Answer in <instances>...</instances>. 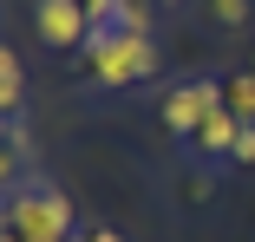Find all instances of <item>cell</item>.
Returning a JSON list of instances; mask_svg holds the SVG:
<instances>
[{
	"label": "cell",
	"mask_w": 255,
	"mask_h": 242,
	"mask_svg": "<svg viewBox=\"0 0 255 242\" xmlns=\"http://www.w3.org/2000/svg\"><path fill=\"white\" fill-rule=\"evenodd\" d=\"M7 236L20 242H72V197L53 177H20L7 190Z\"/></svg>",
	"instance_id": "obj_1"
},
{
	"label": "cell",
	"mask_w": 255,
	"mask_h": 242,
	"mask_svg": "<svg viewBox=\"0 0 255 242\" xmlns=\"http://www.w3.org/2000/svg\"><path fill=\"white\" fill-rule=\"evenodd\" d=\"M85 59H92V85L105 92H125V85H144L157 72V39L150 33H125V26H92L85 39Z\"/></svg>",
	"instance_id": "obj_2"
},
{
	"label": "cell",
	"mask_w": 255,
	"mask_h": 242,
	"mask_svg": "<svg viewBox=\"0 0 255 242\" xmlns=\"http://www.w3.org/2000/svg\"><path fill=\"white\" fill-rule=\"evenodd\" d=\"M216 105H229L216 79H183V85H170V92H164V105H157V112H164V131H177V137H190V144H196L203 118H210Z\"/></svg>",
	"instance_id": "obj_3"
},
{
	"label": "cell",
	"mask_w": 255,
	"mask_h": 242,
	"mask_svg": "<svg viewBox=\"0 0 255 242\" xmlns=\"http://www.w3.org/2000/svg\"><path fill=\"white\" fill-rule=\"evenodd\" d=\"M33 33L53 53H72L92 39V13H85V0H33Z\"/></svg>",
	"instance_id": "obj_4"
},
{
	"label": "cell",
	"mask_w": 255,
	"mask_h": 242,
	"mask_svg": "<svg viewBox=\"0 0 255 242\" xmlns=\"http://www.w3.org/2000/svg\"><path fill=\"white\" fill-rule=\"evenodd\" d=\"M236 137H242V118H236L229 105H216L210 118H203V131H196V151H210V157H229V151H236Z\"/></svg>",
	"instance_id": "obj_5"
},
{
	"label": "cell",
	"mask_w": 255,
	"mask_h": 242,
	"mask_svg": "<svg viewBox=\"0 0 255 242\" xmlns=\"http://www.w3.org/2000/svg\"><path fill=\"white\" fill-rule=\"evenodd\" d=\"M26 105V66H20V53H13V46H7V53H0V112H20Z\"/></svg>",
	"instance_id": "obj_6"
},
{
	"label": "cell",
	"mask_w": 255,
	"mask_h": 242,
	"mask_svg": "<svg viewBox=\"0 0 255 242\" xmlns=\"http://www.w3.org/2000/svg\"><path fill=\"white\" fill-rule=\"evenodd\" d=\"M26 157H33V137H26L20 112H13V118H7V177H13V183L26 177Z\"/></svg>",
	"instance_id": "obj_7"
},
{
	"label": "cell",
	"mask_w": 255,
	"mask_h": 242,
	"mask_svg": "<svg viewBox=\"0 0 255 242\" xmlns=\"http://www.w3.org/2000/svg\"><path fill=\"white\" fill-rule=\"evenodd\" d=\"M112 26H125V33H150V26H157V0H118Z\"/></svg>",
	"instance_id": "obj_8"
},
{
	"label": "cell",
	"mask_w": 255,
	"mask_h": 242,
	"mask_svg": "<svg viewBox=\"0 0 255 242\" xmlns=\"http://www.w3.org/2000/svg\"><path fill=\"white\" fill-rule=\"evenodd\" d=\"M223 99H229V112H236L242 124H255V72H236V79L223 85Z\"/></svg>",
	"instance_id": "obj_9"
},
{
	"label": "cell",
	"mask_w": 255,
	"mask_h": 242,
	"mask_svg": "<svg viewBox=\"0 0 255 242\" xmlns=\"http://www.w3.org/2000/svg\"><path fill=\"white\" fill-rule=\"evenodd\" d=\"M210 20L216 26H249V0H210Z\"/></svg>",
	"instance_id": "obj_10"
},
{
	"label": "cell",
	"mask_w": 255,
	"mask_h": 242,
	"mask_svg": "<svg viewBox=\"0 0 255 242\" xmlns=\"http://www.w3.org/2000/svg\"><path fill=\"white\" fill-rule=\"evenodd\" d=\"M229 164H249V170H255V124H242V137H236V151H229Z\"/></svg>",
	"instance_id": "obj_11"
},
{
	"label": "cell",
	"mask_w": 255,
	"mask_h": 242,
	"mask_svg": "<svg viewBox=\"0 0 255 242\" xmlns=\"http://www.w3.org/2000/svg\"><path fill=\"white\" fill-rule=\"evenodd\" d=\"M85 13H92V26H105V20L118 13V0H85Z\"/></svg>",
	"instance_id": "obj_12"
},
{
	"label": "cell",
	"mask_w": 255,
	"mask_h": 242,
	"mask_svg": "<svg viewBox=\"0 0 255 242\" xmlns=\"http://www.w3.org/2000/svg\"><path fill=\"white\" fill-rule=\"evenodd\" d=\"M85 242H125V236H118V229H92Z\"/></svg>",
	"instance_id": "obj_13"
},
{
	"label": "cell",
	"mask_w": 255,
	"mask_h": 242,
	"mask_svg": "<svg viewBox=\"0 0 255 242\" xmlns=\"http://www.w3.org/2000/svg\"><path fill=\"white\" fill-rule=\"evenodd\" d=\"M157 7H177V0H157Z\"/></svg>",
	"instance_id": "obj_14"
},
{
	"label": "cell",
	"mask_w": 255,
	"mask_h": 242,
	"mask_svg": "<svg viewBox=\"0 0 255 242\" xmlns=\"http://www.w3.org/2000/svg\"><path fill=\"white\" fill-rule=\"evenodd\" d=\"M0 242H20V236H0Z\"/></svg>",
	"instance_id": "obj_15"
}]
</instances>
